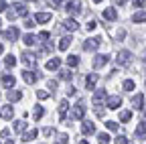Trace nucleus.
I'll use <instances>...</instances> for the list:
<instances>
[{
	"mask_svg": "<svg viewBox=\"0 0 146 144\" xmlns=\"http://www.w3.org/2000/svg\"><path fill=\"white\" fill-rule=\"evenodd\" d=\"M85 118V104L77 102L73 106V112H71V120H83Z\"/></svg>",
	"mask_w": 146,
	"mask_h": 144,
	"instance_id": "2",
	"label": "nucleus"
},
{
	"mask_svg": "<svg viewBox=\"0 0 146 144\" xmlns=\"http://www.w3.org/2000/svg\"><path fill=\"white\" fill-rule=\"evenodd\" d=\"M116 63H118L120 67L130 65V63H132V53H130V51H120L118 57H116Z\"/></svg>",
	"mask_w": 146,
	"mask_h": 144,
	"instance_id": "3",
	"label": "nucleus"
},
{
	"mask_svg": "<svg viewBox=\"0 0 146 144\" xmlns=\"http://www.w3.org/2000/svg\"><path fill=\"white\" fill-rule=\"evenodd\" d=\"M65 10H67L69 14H77V12H79V2H75V0H73V2H67V4H65Z\"/></svg>",
	"mask_w": 146,
	"mask_h": 144,
	"instance_id": "15",
	"label": "nucleus"
},
{
	"mask_svg": "<svg viewBox=\"0 0 146 144\" xmlns=\"http://www.w3.org/2000/svg\"><path fill=\"white\" fill-rule=\"evenodd\" d=\"M106 128H108V130H118V124L112 122V120H108V122H106Z\"/></svg>",
	"mask_w": 146,
	"mask_h": 144,
	"instance_id": "36",
	"label": "nucleus"
},
{
	"mask_svg": "<svg viewBox=\"0 0 146 144\" xmlns=\"http://www.w3.org/2000/svg\"><path fill=\"white\" fill-rule=\"evenodd\" d=\"M0 138H2V140H6V138H10V130H8V128H4L2 132H0Z\"/></svg>",
	"mask_w": 146,
	"mask_h": 144,
	"instance_id": "37",
	"label": "nucleus"
},
{
	"mask_svg": "<svg viewBox=\"0 0 146 144\" xmlns=\"http://www.w3.org/2000/svg\"><path fill=\"white\" fill-rule=\"evenodd\" d=\"M47 85H49V89H51V92H55V89H57V81H49Z\"/></svg>",
	"mask_w": 146,
	"mask_h": 144,
	"instance_id": "45",
	"label": "nucleus"
},
{
	"mask_svg": "<svg viewBox=\"0 0 146 144\" xmlns=\"http://www.w3.org/2000/svg\"><path fill=\"white\" fill-rule=\"evenodd\" d=\"M8 8H10V6L6 4V0H0V12H6Z\"/></svg>",
	"mask_w": 146,
	"mask_h": 144,
	"instance_id": "38",
	"label": "nucleus"
},
{
	"mask_svg": "<svg viewBox=\"0 0 146 144\" xmlns=\"http://www.w3.org/2000/svg\"><path fill=\"white\" fill-rule=\"evenodd\" d=\"M122 87L126 89V92H134V87H136V83H134L132 79H126V81L122 83Z\"/></svg>",
	"mask_w": 146,
	"mask_h": 144,
	"instance_id": "30",
	"label": "nucleus"
},
{
	"mask_svg": "<svg viewBox=\"0 0 146 144\" xmlns=\"http://www.w3.org/2000/svg\"><path fill=\"white\" fill-rule=\"evenodd\" d=\"M8 102H18V100H23V92H18V89H12V92H8Z\"/></svg>",
	"mask_w": 146,
	"mask_h": 144,
	"instance_id": "18",
	"label": "nucleus"
},
{
	"mask_svg": "<svg viewBox=\"0 0 146 144\" xmlns=\"http://www.w3.org/2000/svg\"><path fill=\"white\" fill-rule=\"evenodd\" d=\"M4 144H14V142H12L10 138H6V140H4Z\"/></svg>",
	"mask_w": 146,
	"mask_h": 144,
	"instance_id": "50",
	"label": "nucleus"
},
{
	"mask_svg": "<svg viewBox=\"0 0 146 144\" xmlns=\"http://www.w3.org/2000/svg\"><path fill=\"white\" fill-rule=\"evenodd\" d=\"M100 45H102V39H100V37H91V39H87V41L83 43V49H85V51H96Z\"/></svg>",
	"mask_w": 146,
	"mask_h": 144,
	"instance_id": "4",
	"label": "nucleus"
},
{
	"mask_svg": "<svg viewBox=\"0 0 146 144\" xmlns=\"http://www.w3.org/2000/svg\"><path fill=\"white\" fill-rule=\"evenodd\" d=\"M59 77H61V79H65V81H69V79L73 77L71 69H61V71H59Z\"/></svg>",
	"mask_w": 146,
	"mask_h": 144,
	"instance_id": "29",
	"label": "nucleus"
},
{
	"mask_svg": "<svg viewBox=\"0 0 146 144\" xmlns=\"http://www.w3.org/2000/svg\"><path fill=\"white\" fill-rule=\"evenodd\" d=\"M81 132H83V134H87V136H89V134H94V132H96V126H94V122H89V120H87V122H83V126H81Z\"/></svg>",
	"mask_w": 146,
	"mask_h": 144,
	"instance_id": "14",
	"label": "nucleus"
},
{
	"mask_svg": "<svg viewBox=\"0 0 146 144\" xmlns=\"http://www.w3.org/2000/svg\"><path fill=\"white\" fill-rule=\"evenodd\" d=\"M2 51H4V47H2V43H0V55H2Z\"/></svg>",
	"mask_w": 146,
	"mask_h": 144,
	"instance_id": "51",
	"label": "nucleus"
},
{
	"mask_svg": "<svg viewBox=\"0 0 146 144\" xmlns=\"http://www.w3.org/2000/svg\"><path fill=\"white\" fill-rule=\"evenodd\" d=\"M124 37H126V31L120 29V31H118V39H124Z\"/></svg>",
	"mask_w": 146,
	"mask_h": 144,
	"instance_id": "48",
	"label": "nucleus"
},
{
	"mask_svg": "<svg viewBox=\"0 0 146 144\" xmlns=\"http://www.w3.org/2000/svg\"><path fill=\"white\" fill-rule=\"evenodd\" d=\"M2 85L8 87V89L14 87V77H12V75H2Z\"/></svg>",
	"mask_w": 146,
	"mask_h": 144,
	"instance_id": "25",
	"label": "nucleus"
},
{
	"mask_svg": "<svg viewBox=\"0 0 146 144\" xmlns=\"http://www.w3.org/2000/svg\"><path fill=\"white\" fill-rule=\"evenodd\" d=\"M77 27H79V25H77L75 21H73V19L63 21V29H65V31H77Z\"/></svg>",
	"mask_w": 146,
	"mask_h": 144,
	"instance_id": "19",
	"label": "nucleus"
},
{
	"mask_svg": "<svg viewBox=\"0 0 146 144\" xmlns=\"http://www.w3.org/2000/svg\"><path fill=\"white\" fill-rule=\"evenodd\" d=\"M77 63H79V57L77 55H69L67 57V65L69 67H77Z\"/></svg>",
	"mask_w": 146,
	"mask_h": 144,
	"instance_id": "31",
	"label": "nucleus"
},
{
	"mask_svg": "<svg viewBox=\"0 0 146 144\" xmlns=\"http://www.w3.org/2000/svg\"><path fill=\"white\" fill-rule=\"evenodd\" d=\"M118 2H120V4H124V2H126V0H118Z\"/></svg>",
	"mask_w": 146,
	"mask_h": 144,
	"instance_id": "53",
	"label": "nucleus"
},
{
	"mask_svg": "<svg viewBox=\"0 0 146 144\" xmlns=\"http://www.w3.org/2000/svg\"><path fill=\"white\" fill-rule=\"evenodd\" d=\"M67 96H75V87H73V85H69V89H67Z\"/></svg>",
	"mask_w": 146,
	"mask_h": 144,
	"instance_id": "47",
	"label": "nucleus"
},
{
	"mask_svg": "<svg viewBox=\"0 0 146 144\" xmlns=\"http://www.w3.org/2000/svg\"><path fill=\"white\" fill-rule=\"evenodd\" d=\"M104 102H108L106 89H98V92L94 94V98H91V104H94V106H100V104H104Z\"/></svg>",
	"mask_w": 146,
	"mask_h": 144,
	"instance_id": "5",
	"label": "nucleus"
},
{
	"mask_svg": "<svg viewBox=\"0 0 146 144\" xmlns=\"http://www.w3.org/2000/svg\"><path fill=\"white\" fill-rule=\"evenodd\" d=\"M98 142H100V144H110V136H108V134H104V132H102V134H100V136H98Z\"/></svg>",
	"mask_w": 146,
	"mask_h": 144,
	"instance_id": "35",
	"label": "nucleus"
},
{
	"mask_svg": "<svg viewBox=\"0 0 146 144\" xmlns=\"http://www.w3.org/2000/svg\"><path fill=\"white\" fill-rule=\"evenodd\" d=\"M43 114H45V110H43L41 106H36L35 110H33V116H35V120H41V118H43Z\"/></svg>",
	"mask_w": 146,
	"mask_h": 144,
	"instance_id": "32",
	"label": "nucleus"
},
{
	"mask_svg": "<svg viewBox=\"0 0 146 144\" xmlns=\"http://www.w3.org/2000/svg\"><path fill=\"white\" fill-rule=\"evenodd\" d=\"M23 61H25L29 67H35V65H36V55H35V53H31V51H27V53H23Z\"/></svg>",
	"mask_w": 146,
	"mask_h": 144,
	"instance_id": "9",
	"label": "nucleus"
},
{
	"mask_svg": "<svg viewBox=\"0 0 146 144\" xmlns=\"http://www.w3.org/2000/svg\"><path fill=\"white\" fill-rule=\"evenodd\" d=\"M85 27H87V31H94V29L98 27V23H96V21H89V23H87Z\"/></svg>",
	"mask_w": 146,
	"mask_h": 144,
	"instance_id": "42",
	"label": "nucleus"
},
{
	"mask_svg": "<svg viewBox=\"0 0 146 144\" xmlns=\"http://www.w3.org/2000/svg\"><path fill=\"white\" fill-rule=\"evenodd\" d=\"M35 23H36V21H33V19H27V21H25V27H27V29H33V27H35Z\"/></svg>",
	"mask_w": 146,
	"mask_h": 144,
	"instance_id": "40",
	"label": "nucleus"
},
{
	"mask_svg": "<svg viewBox=\"0 0 146 144\" xmlns=\"http://www.w3.org/2000/svg\"><path fill=\"white\" fill-rule=\"evenodd\" d=\"M39 136V130H31V132H27V134H23V140L25 142H31L33 138H36Z\"/></svg>",
	"mask_w": 146,
	"mask_h": 144,
	"instance_id": "28",
	"label": "nucleus"
},
{
	"mask_svg": "<svg viewBox=\"0 0 146 144\" xmlns=\"http://www.w3.org/2000/svg\"><path fill=\"white\" fill-rule=\"evenodd\" d=\"M59 65H61V61H59V59H57V57H55V59H49V61H47V65H45V67H47V69H49V71H55V69H59Z\"/></svg>",
	"mask_w": 146,
	"mask_h": 144,
	"instance_id": "21",
	"label": "nucleus"
},
{
	"mask_svg": "<svg viewBox=\"0 0 146 144\" xmlns=\"http://www.w3.org/2000/svg\"><path fill=\"white\" fill-rule=\"evenodd\" d=\"M36 98H39V100H47L49 98V92H36Z\"/></svg>",
	"mask_w": 146,
	"mask_h": 144,
	"instance_id": "39",
	"label": "nucleus"
},
{
	"mask_svg": "<svg viewBox=\"0 0 146 144\" xmlns=\"http://www.w3.org/2000/svg\"><path fill=\"white\" fill-rule=\"evenodd\" d=\"M132 2H134V6H136V8H142L146 0H132Z\"/></svg>",
	"mask_w": 146,
	"mask_h": 144,
	"instance_id": "43",
	"label": "nucleus"
},
{
	"mask_svg": "<svg viewBox=\"0 0 146 144\" xmlns=\"http://www.w3.org/2000/svg\"><path fill=\"white\" fill-rule=\"evenodd\" d=\"M106 106L110 108V110H118V108L122 106V98H120V96H112V98H108Z\"/></svg>",
	"mask_w": 146,
	"mask_h": 144,
	"instance_id": "6",
	"label": "nucleus"
},
{
	"mask_svg": "<svg viewBox=\"0 0 146 144\" xmlns=\"http://www.w3.org/2000/svg\"><path fill=\"white\" fill-rule=\"evenodd\" d=\"M79 144H89V142H87V140H81V142H79Z\"/></svg>",
	"mask_w": 146,
	"mask_h": 144,
	"instance_id": "52",
	"label": "nucleus"
},
{
	"mask_svg": "<svg viewBox=\"0 0 146 144\" xmlns=\"http://www.w3.org/2000/svg\"><path fill=\"white\" fill-rule=\"evenodd\" d=\"M132 104H134L136 110H142V106H144V96H142V94H136V96L132 98Z\"/></svg>",
	"mask_w": 146,
	"mask_h": 144,
	"instance_id": "17",
	"label": "nucleus"
},
{
	"mask_svg": "<svg viewBox=\"0 0 146 144\" xmlns=\"http://www.w3.org/2000/svg\"><path fill=\"white\" fill-rule=\"evenodd\" d=\"M35 21L36 23H49L51 21V12H36L35 14Z\"/></svg>",
	"mask_w": 146,
	"mask_h": 144,
	"instance_id": "16",
	"label": "nucleus"
},
{
	"mask_svg": "<svg viewBox=\"0 0 146 144\" xmlns=\"http://www.w3.org/2000/svg\"><path fill=\"white\" fill-rule=\"evenodd\" d=\"M2 35H4V39H6V41H16L21 33H18V29H16V27H10V29H6Z\"/></svg>",
	"mask_w": 146,
	"mask_h": 144,
	"instance_id": "7",
	"label": "nucleus"
},
{
	"mask_svg": "<svg viewBox=\"0 0 146 144\" xmlns=\"http://www.w3.org/2000/svg\"><path fill=\"white\" fill-rule=\"evenodd\" d=\"M73 43V37H69V35H67V37H63L61 41H59V49L61 51H65V49H69V45Z\"/></svg>",
	"mask_w": 146,
	"mask_h": 144,
	"instance_id": "20",
	"label": "nucleus"
},
{
	"mask_svg": "<svg viewBox=\"0 0 146 144\" xmlns=\"http://www.w3.org/2000/svg\"><path fill=\"white\" fill-rule=\"evenodd\" d=\"M132 21H134V23H146V12H144V10H138V12H134Z\"/></svg>",
	"mask_w": 146,
	"mask_h": 144,
	"instance_id": "24",
	"label": "nucleus"
},
{
	"mask_svg": "<svg viewBox=\"0 0 146 144\" xmlns=\"http://www.w3.org/2000/svg\"><path fill=\"white\" fill-rule=\"evenodd\" d=\"M49 2H51V4H53V6H57V4H59V2H61V0H49Z\"/></svg>",
	"mask_w": 146,
	"mask_h": 144,
	"instance_id": "49",
	"label": "nucleus"
},
{
	"mask_svg": "<svg viewBox=\"0 0 146 144\" xmlns=\"http://www.w3.org/2000/svg\"><path fill=\"white\" fill-rule=\"evenodd\" d=\"M25 130H27V122H23V120H21V122H14V132L23 134Z\"/></svg>",
	"mask_w": 146,
	"mask_h": 144,
	"instance_id": "27",
	"label": "nucleus"
},
{
	"mask_svg": "<svg viewBox=\"0 0 146 144\" xmlns=\"http://www.w3.org/2000/svg\"><path fill=\"white\" fill-rule=\"evenodd\" d=\"M23 41H25V45H35L36 41H39V37H35V35H25V37H23Z\"/></svg>",
	"mask_w": 146,
	"mask_h": 144,
	"instance_id": "26",
	"label": "nucleus"
},
{
	"mask_svg": "<svg viewBox=\"0 0 146 144\" xmlns=\"http://www.w3.org/2000/svg\"><path fill=\"white\" fill-rule=\"evenodd\" d=\"M0 116H2V118H6V120H10V118L14 116V110H12L10 106H4V108H2V112H0Z\"/></svg>",
	"mask_w": 146,
	"mask_h": 144,
	"instance_id": "23",
	"label": "nucleus"
},
{
	"mask_svg": "<svg viewBox=\"0 0 146 144\" xmlns=\"http://www.w3.org/2000/svg\"><path fill=\"white\" fill-rule=\"evenodd\" d=\"M108 61H110L108 55H96V59H94V67H96V69H102Z\"/></svg>",
	"mask_w": 146,
	"mask_h": 144,
	"instance_id": "11",
	"label": "nucleus"
},
{
	"mask_svg": "<svg viewBox=\"0 0 146 144\" xmlns=\"http://www.w3.org/2000/svg\"><path fill=\"white\" fill-rule=\"evenodd\" d=\"M23 79H25L29 85H33L36 79H39V73H35V71H23Z\"/></svg>",
	"mask_w": 146,
	"mask_h": 144,
	"instance_id": "10",
	"label": "nucleus"
},
{
	"mask_svg": "<svg viewBox=\"0 0 146 144\" xmlns=\"http://www.w3.org/2000/svg\"><path fill=\"white\" fill-rule=\"evenodd\" d=\"M53 132H55L53 128H45V130H43V134H45V136H53Z\"/></svg>",
	"mask_w": 146,
	"mask_h": 144,
	"instance_id": "46",
	"label": "nucleus"
},
{
	"mask_svg": "<svg viewBox=\"0 0 146 144\" xmlns=\"http://www.w3.org/2000/svg\"><path fill=\"white\" fill-rule=\"evenodd\" d=\"M49 37H51V35H49V33H47V31H43V33H41V35H39V39H41V41H47V39H49Z\"/></svg>",
	"mask_w": 146,
	"mask_h": 144,
	"instance_id": "44",
	"label": "nucleus"
},
{
	"mask_svg": "<svg viewBox=\"0 0 146 144\" xmlns=\"http://www.w3.org/2000/svg\"><path fill=\"white\" fill-rule=\"evenodd\" d=\"M4 63H6V67H14V65H16V59H14L12 55H6V59H4Z\"/></svg>",
	"mask_w": 146,
	"mask_h": 144,
	"instance_id": "34",
	"label": "nucleus"
},
{
	"mask_svg": "<svg viewBox=\"0 0 146 144\" xmlns=\"http://www.w3.org/2000/svg\"><path fill=\"white\" fill-rule=\"evenodd\" d=\"M144 63H146V53H144Z\"/></svg>",
	"mask_w": 146,
	"mask_h": 144,
	"instance_id": "54",
	"label": "nucleus"
},
{
	"mask_svg": "<svg viewBox=\"0 0 146 144\" xmlns=\"http://www.w3.org/2000/svg\"><path fill=\"white\" fill-rule=\"evenodd\" d=\"M6 16L10 21H14L16 16H27V6L23 4V2H14V4H10V8L6 10Z\"/></svg>",
	"mask_w": 146,
	"mask_h": 144,
	"instance_id": "1",
	"label": "nucleus"
},
{
	"mask_svg": "<svg viewBox=\"0 0 146 144\" xmlns=\"http://www.w3.org/2000/svg\"><path fill=\"white\" fill-rule=\"evenodd\" d=\"M67 108H69V102H67V100H61V104H59V114H61V122H65V120H67Z\"/></svg>",
	"mask_w": 146,
	"mask_h": 144,
	"instance_id": "12",
	"label": "nucleus"
},
{
	"mask_svg": "<svg viewBox=\"0 0 146 144\" xmlns=\"http://www.w3.org/2000/svg\"><path fill=\"white\" fill-rule=\"evenodd\" d=\"M0 25H2V23H0Z\"/></svg>",
	"mask_w": 146,
	"mask_h": 144,
	"instance_id": "56",
	"label": "nucleus"
},
{
	"mask_svg": "<svg viewBox=\"0 0 146 144\" xmlns=\"http://www.w3.org/2000/svg\"><path fill=\"white\" fill-rule=\"evenodd\" d=\"M104 19L106 21H116L118 19V10L116 8H106L104 10Z\"/></svg>",
	"mask_w": 146,
	"mask_h": 144,
	"instance_id": "13",
	"label": "nucleus"
},
{
	"mask_svg": "<svg viewBox=\"0 0 146 144\" xmlns=\"http://www.w3.org/2000/svg\"><path fill=\"white\" fill-rule=\"evenodd\" d=\"M146 136V122H140L136 126V138H144Z\"/></svg>",
	"mask_w": 146,
	"mask_h": 144,
	"instance_id": "22",
	"label": "nucleus"
},
{
	"mask_svg": "<svg viewBox=\"0 0 146 144\" xmlns=\"http://www.w3.org/2000/svg\"><path fill=\"white\" fill-rule=\"evenodd\" d=\"M98 79H100V75H98V73H89V75L85 77V87H87V89H96Z\"/></svg>",
	"mask_w": 146,
	"mask_h": 144,
	"instance_id": "8",
	"label": "nucleus"
},
{
	"mask_svg": "<svg viewBox=\"0 0 146 144\" xmlns=\"http://www.w3.org/2000/svg\"><path fill=\"white\" fill-rule=\"evenodd\" d=\"M116 144H128V138L126 136H118L116 138Z\"/></svg>",
	"mask_w": 146,
	"mask_h": 144,
	"instance_id": "41",
	"label": "nucleus"
},
{
	"mask_svg": "<svg viewBox=\"0 0 146 144\" xmlns=\"http://www.w3.org/2000/svg\"><path fill=\"white\" fill-rule=\"evenodd\" d=\"M94 2H102V0H94Z\"/></svg>",
	"mask_w": 146,
	"mask_h": 144,
	"instance_id": "55",
	"label": "nucleus"
},
{
	"mask_svg": "<svg viewBox=\"0 0 146 144\" xmlns=\"http://www.w3.org/2000/svg\"><path fill=\"white\" fill-rule=\"evenodd\" d=\"M130 118H132V112H130V110L120 112V120H122V122H130Z\"/></svg>",
	"mask_w": 146,
	"mask_h": 144,
	"instance_id": "33",
	"label": "nucleus"
}]
</instances>
